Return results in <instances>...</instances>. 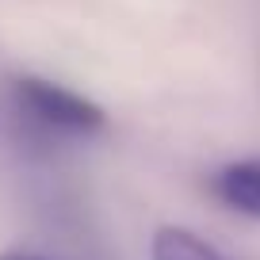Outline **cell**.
Returning <instances> with one entry per match:
<instances>
[{"instance_id":"obj_1","label":"cell","mask_w":260,"mask_h":260,"mask_svg":"<svg viewBox=\"0 0 260 260\" xmlns=\"http://www.w3.org/2000/svg\"><path fill=\"white\" fill-rule=\"evenodd\" d=\"M12 104L27 122L50 130V134H73V138H88L107 126V115L100 104L84 100L81 92L61 88L42 77H19L12 84Z\"/></svg>"},{"instance_id":"obj_2","label":"cell","mask_w":260,"mask_h":260,"mask_svg":"<svg viewBox=\"0 0 260 260\" xmlns=\"http://www.w3.org/2000/svg\"><path fill=\"white\" fill-rule=\"evenodd\" d=\"M211 191L222 207H230L237 214H249V218H260V157L234 161L226 169H218L211 176Z\"/></svg>"},{"instance_id":"obj_3","label":"cell","mask_w":260,"mask_h":260,"mask_svg":"<svg viewBox=\"0 0 260 260\" xmlns=\"http://www.w3.org/2000/svg\"><path fill=\"white\" fill-rule=\"evenodd\" d=\"M149 256L153 260H222V252L214 245H207L203 237H195L191 230L161 226L149 241Z\"/></svg>"},{"instance_id":"obj_4","label":"cell","mask_w":260,"mask_h":260,"mask_svg":"<svg viewBox=\"0 0 260 260\" xmlns=\"http://www.w3.org/2000/svg\"><path fill=\"white\" fill-rule=\"evenodd\" d=\"M0 260H39V256H31V252H4Z\"/></svg>"}]
</instances>
